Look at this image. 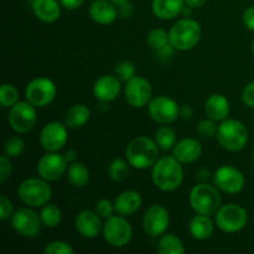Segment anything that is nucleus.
Wrapping results in <instances>:
<instances>
[{"instance_id": "obj_18", "label": "nucleus", "mask_w": 254, "mask_h": 254, "mask_svg": "<svg viewBox=\"0 0 254 254\" xmlns=\"http://www.w3.org/2000/svg\"><path fill=\"white\" fill-rule=\"evenodd\" d=\"M121 93V79L117 76L104 74L96 81L93 86V94L102 103L114 101Z\"/></svg>"}, {"instance_id": "obj_41", "label": "nucleus", "mask_w": 254, "mask_h": 254, "mask_svg": "<svg viewBox=\"0 0 254 254\" xmlns=\"http://www.w3.org/2000/svg\"><path fill=\"white\" fill-rule=\"evenodd\" d=\"M14 215V206L10 198H7L5 195L0 196V220L6 221L12 217Z\"/></svg>"}, {"instance_id": "obj_12", "label": "nucleus", "mask_w": 254, "mask_h": 254, "mask_svg": "<svg viewBox=\"0 0 254 254\" xmlns=\"http://www.w3.org/2000/svg\"><path fill=\"white\" fill-rule=\"evenodd\" d=\"M42 221L39 213L35 212L32 207L20 208L14 212L11 217V226L21 237L35 238L41 230Z\"/></svg>"}, {"instance_id": "obj_38", "label": "nucleus", "mask_w": 254, "mask_h": 254, "mask_svg": "<svg viewBox=\"0 0 254 254\" xmlns=\"http://www.w3.org/2000/svg\"><path fill=\"white\" fill-rule=\"evenodd\" d=\"M45 254H73L74 250L69 243L64 241H54L45 247Z\"/></svg>"}, {"instance_id": "obj_50", "label": "nucleus", "mask_w": 254, "mask_h": 254, "mask_svg": "<svg viewBox=\"0 0 254 254\" xmlns=\"http://www.w3.org/2000/svg\"><path fill=\"white\" fill-rule=\"evenodd\" d=\"M112 2H114V4L117 5V6H119V5L122 4H126V2H128L129 0H111Z\"/></svg>"}, {"instance_id": "obj_43", "label": "nucleus", "mask_w": 254, "mask_h": 254, "mask_svg": "<svg viewBox=\"0 0 254 254\" xmlns=\"http://www.w3.org/2000/svg\"><path fill=\"white\" fill-rule=\"evenodd\" d=\"M174 51H175V49H174V46L171 44L166 45V46L161 47L160 50H158L156 51V54H158V59L160 60V61H169V60L173 59L174 56Z\"/></svg>"}, {"instance_id": "obj_25", "label": "nucleus", "mask_w": 254, "mask_h": 254, "mask_svg": "<svg viewBox=\"0 0 254 254\" xmlns=\"http://www.w3.org/2000/svg\"><path fill=\"white\" fill-rule=\"evenodd\" d=\"M184 6V0H153L151 2L154 15L161 20L175 19L181 14Z\"/></svg>"}, {"instance_id": "obj_45", "label": "nucleus", "mask_w": 254, "mask_h": 254, "mask_svg": "<svg viewBox=\"0 0 254 254\" xmlns=\"http://www.w3.org/2000/svg\"><path fill=\"white\" fill-rule=\"evenodd\" d=\"M86 0H60L62 6L67 10H76L81 6Z\"/></svg>"}, {"instance_id": "obj_39", "label": "nucleus", "mask_w": 254, "mask_h": 254, "mask_svg": "<svg viewBox=\"0 0 254 254\" xmlns=\"http://www.w3.org/2000/svg\"><path fill=\"white\" fill-rule=\"evenodd\" d=\"M114 211H116L114 203H112V201L107 200V198H102L96 203V212L98 213L101 218L111 217Z\"/></svg>"}, {"instance_id": "obj_7", "label": "nucleus", "mask_w": 254, "mask_h": 254, "mask_svg": "<svg viewBox=\"0 0 254 254\" xmlns=\"http://www.w3.org/2000/svg\"><path fill=\"white\" fill-rule=\"evenodd\" d=\"M216 226L222 232L236 233L246 227L248 222L247 211L240 205L230 203V205L221 206L220 210L215 215Z\"/></svg>"}, {"instance_id": "obj_51", "label": "nucleus", "mask_w": 254, "mask_h": 254, "mask_svg": "<svg viewBox=\"0 0 254 254\" xmlns=\"http://www.w3.org/2000/svg\"><path fill=\"white\" fill-rule=\"evenodd\" d=\"M252 52H253V56H254V40H253V44H252Z\"/></svg>"}, {"instance_id": "obj_15", "label": "nucleus", "mask_w": 254, "mask_h": 254, "mask_svg": "<svg viewBox=\"0 0 254 254\" xmlns=\"http://www.w3.org/2000/svg\"><path fill=\"white\" fill-rule=\"evenodd\" d=\"M213 183L218 190L226 193H240L246 185L243 174L237 168L231 165H223L215 171Z\"/></svg>"}, {"instance_id": "obj_31", "label": "nucleus", "mask_w": 254, "mask_h": 254, "mask_svg": "<svg viewBox=\"0 0 254 254\" xmlns=\"http://www.w3.org/2000/svg\"><path fill=\"white\" fill-rule=\"evenodd\" d=\"M154 140H155V143L158 144V146L160 149H163V150H170L176 144V134L170 127H160L156 130Z\"/></svg>"}, {"instance_id": "obj_30", "label": "nucleus", "mask_w": 254, "mask_h": 254, "mask_svg": "<svg viewBox=\"0 0 254 254\" xmlns=\"http://www.w3.org/2000/svg\"><path fill=\"white\" fill-rule=\"evenodd\" d=\"M42 225L47 228H55L61 223L62 221V212L56 205L52 203H46L42 206L41 212H40Z\"/></svg>"}, {"instance_id": "obj_14", "label": "nucleus", "mask_w": 254, "mask_h": 254, "mask_svg": "<svg viewBox=\"0 0 254 254\" xmlns=\"http://www.w3.org/2000/svg\"><path fill=\"white\" fill-rule=\"evenodd\" d=\"M148 113L156 123L170 124L180 117V107L170 97L158 96L149 103Z\"/></svg>"}, {"instance_id": "obj_35", "label": "nucleus", "mask_w": 254, "mask_h": 254, "mask_svg": "<svg viewBox=\"0 0 254 254\" xmlns=\"http://www.w3.org/2000/svg\"><path fill=\"white\" fill-rule=\"evenodd\" d=\"M25 143L20 136H10L4 144V154L11 158H17L24 153Z\"/></svg>"}, {"instance_id": "obj_52", "label": "nucleus", "mask_w": 254, "mask_h": 254, "mask_svg": "<svg viewBox=\"0 0 254 254\" xmlns=\"http://www.w3.org/2000/svg\"><path fill=\"white\" fill-rule=\"evenodd\" d=\"M253 161H254V146H253Z\"/></svg>"}, {"instance_id": "obj_29", "label": "nucleus", "mask_w": 254, "mask_h": 254, "mask_svg": "<svg viewBox=\"0 0 254 254\" xmlns=\"http://www.w3.org/2000/svg\"><path fill=\"white\" fill-rule=\"evenodd\" d=\"M158 253L160 254H184V247L181 240L174 235H163L158 243Z\"/></svg>"}, {"instance_id": "obj_40", "label": "nucleus", "mask_w": 254, "mask_h": 254, "mask_svg": "<svg viewBox=\"0 0 254 254\" xmlns=\"http://www.w3.org/2000/svg\"><path fill=\"white\" fill-rule=\"evenodd\" d=\"M12 174V164L9 156L1 155L0 158V183L5 184Z\"/></svg>"}, {"instance_id": "obj_5", "label": "nucleus", "mask_w": 254, "mask_h": 254, "mask_svg": "<svg viewBox=\"0 0 254 254\" xmlns=\"http://www.w3.org/2000/svg\"><path fill=\"white\" fill-rule=\"evenodd\" d=\"M190 205L196 213L213 216L221 207V195L217 188L208 184H197L190 192Z\"/></svg>"}, {"instance_id": "obj_23", "label": "nucleus", "mask_w": 254, "mask_h": 254, "mask_svg": "<svg viewBox=\"0 0 254 254\" xmlns=\"http://www.w3.org/2000/svg\"><path fill=\"white\" fill-rule=\"evenodd\" d=\"M60 0H32V11L35 16L44 22H55L61 16Z\"/></svg>"}, {"instance_id": "obj_4", "label": "nucleus", "mask_w": 254, "mask_h": 254, "mask_svg": "<svg viewBox=\"0 0 254 254\" xmlns=\"http://www.w3.org/2000/svg\"><path fill=\"white\" fill-rule=\"evenodd\" d=\"M52 190L49 181L42 178H29L22 181L17 188V197L29 207H42L49 203Z\"/></svg>"}, {"instance_id": "obj_46", "label": "nucleus", "mask_w": 254, "mask_h": 254, "mask_svg": "<svg viewBox=\"0 0 254 254\" xmlns=\"http://www.w3.org/2000/svg\"><path fill=\"white\" fill-rule=\"evenodd\" d=\"M119 15H122L123 17H129L131 14H133V6H131V4H129L128 2H126V4H122L119 5Z\"/></svg>"}, {"instance_id": "obj_9", "label": "nucleus", "mask_w": 254, "mask_h": 254, "mask_svg": "<svg viewBox=\"0 0 254 254\" xmlns=\"http://www.w3.org/2000/svg\"><path fill=\"white\" fill-rule=\"evenodd\" d=\"M10 127L16 133H29L34 129L37 122L36 109L34 104L26 102H17L15 106L10 108L7 117Z\"/></svg>"}, {"instance_id": "obj_24", "label": "nucleus", "mask_w": 254, "mask_h": 254, "mask_svg": "<svg viewBox=\"0 0 254 254\" xmlns=\"http://www.w3.org/2000/svg\"><path fill=\"white\" fill-rule=\"evenodd\" d=\"M205 112L208 118L216 122H222L227 119L231 112L230 101L223 94H212L205 102Z\"/></svg>"}, {"instance_id": "obj_47", "label": "nucleus", "mask_w": 254, "mask_h": 254, "mask_svg": "<svg viewBox=\"0 0 254 254\" xmlns=\"http://www.w3.org/2000/svg\"><path fill=\"white\" fill-rule=\"evenodd\" d=\"M193 116V109L190 106L180 107V117L184 119H190Z\"/></svg>"}, {"instance_id": "obj_27", "label": "nucleus", "mask_w": 254, "mask_h": 254, "mask_svg": "<svg viewBox=\"0 0 254 254\" xmlns=\"http://www.w3.org/2000/svg\"><path fill=\"white\" fill-rule=\"evenodd\" d=\"M91 118V111L84 104H76L71 107L64 114V124L67 128L78 129L83 127Z\"/></svg>"}, {"instance_id": "obj_11", "label": "nucleus", "mask_w": 254, "mask_h": 254, "mask_svg": "<svg viewBox=\"0 0 254 254\" xmlns=\"http://www.w3.org/2000/svg\"><path fill=\"white\" fill-rule=\"evenodd\" d=\"M153 96L150 82L141 76H134L129 79L124 88V97L127 103L133 108H143L148 106Z\"/></svg>"}, {"instance_id": "obj_13", "label": "nucleus", "mask_w": 254, "mask_h": 254, "mask_svg": "<svg viewBox=\"0 0 254 254\" xmlns=\"http://www.w3.org/2000/svg\"><path fill=\"white\" fill-rule=\"evenodd\" d=\"M68 169V161H67L64 154H59L57 151L55 153L45 154L37 163V174L40 178L44 180L49 181H57L67 173Z\"/></svg>"}, {"instance_id": "obj_1", "label": "nucleus", "mask_w": 254, "mask_h": 254, "mask_svg": "<svg viewBox=\"0 0 254 254\" xmlns=\"http://www.w3.org/2000/svg\"><path fill=\"white\" fill-rule=\"evenodd\" d=\"M151 179L159 190L166 192L176 190L184 181L183 165L174 155L163 156L153 165Z\"/></svg>"}, {"instance_id": "obj_16", "label": "nucleus", "mask_w": 254, "mask_h": 254, "mask_svg": "<svg viewBox=\"0 0 254 254\" xmlns=\"http://www.w3.org/2000/svg\"><path fill=\"white\" fill-rule=\"evenodd\" d=\"M68 133H67V126L60 122H50L40 133V144L42 148L49 153L60 151L67 143Z\"/></svg>"}, {"instance_id": "obj_19", "label": "nucleus", "mask_w": 254, "mask_h": 254, "mask_svg": "<svg viewBox=\"0 0 254 254\" xmlns=\"http://www.w3.org/2000/svg\"><path fill=\"white\" fill-rule=\"evenodd\" d=\"M74 226H76L77 232L82 237L88 238V240L97 237L102 231L101 217L96 211L93 212V211L84 210L79 212L74 221Z\"/></svg>"}, {"instance_id": "obj_37", "label": "nucleus", "mask_w": 254, "mask_h": 254, "mask_svg": "<svg viewBox=\"0 0 254 254\" xmlns=\"http://www.w3.org/2000/svg\"><path fill=\"white\" fill-rule=\"evenodd\" d=\"M114 73L121 81L128 82L129 79L135 76V66L129 61H123L118 64L114 69Z\"/></svg>"}, {"instance_id": "obj_34", "label": "nucleus", "mask_w": 254, "mask_h": 254, "mask_svg": "<svg viewBox=\"0 0 254 254\" xmlns=\"http://www.w3.org/2000/svg\"><path fill=\"white\" fill-rule=\"evenodd\" d=\"M19 92L16 87L10 83H4L0 87V103L4 108H11L17 103Z\"/></svg>"}, {"instance_id": "obj_28", "label": "nucleus", "mask_w": 254, "mask_h": 254, "mask_svg": "<svg viewBox=\"0 0 254 254\" xmlns=\"http://www.w3.org/2000/svg\"><path fill=\"white\" fill-rule=\"evenodd\" d=\"M89 170L83 163L79 161H73L69 163L68 169H67V179L74 188H84L89 183Z\"/></svg>"}, {"instance_id": "obj_20", "label": "nucleus", "mask_w": 254, "mask_h": 254, "mask_svg": "<svg viewBox=\"0 0 254 254\" xmlns=\"http://www.w3.org/2000/svg\"><path fill=\"white\" fill-rule=\"evenodd\" d=\"M88 14L97 24L109 25L116 21L119 15V10L111 0H94L89 5Z\"/></svg>"}, {"instance_id": "obj_17", "label": "nucleus", "mask_w": 254, "mask_h": 254, "mask_svg": "<svg viewBox=\"0 0 254 254\" xmlns=\"http://www.w3.org/2000/svg\"><path fill=\"white\" fill-rule=\"evenodd\" d=\"M170 216L161 205H153L146 210L143 217V228L150 237H160L168 231Z\"/></svg>"}, {"instance_id": "obj_10", "label": "nucleus", "mask_w": 254, "mask_h": 254, "mask_svg": "<svg viewBox=\"0 0 254 254\" xmlns=\"http://www.w3.org/2000/svg\"><path fill=\"white\" fill-rule=\"evenodd\" d=\"M56 93V86L47 77H37V78L32 79L25 89V97L27 101L40 108H44L52 103Z\"/></svg>"}, {"instance_id": "obj_8", "label": "nucleus", "mask_w": 254, "mask_h": 254, "mask_svg": "<svg viewBox=\"0 0 254 254\" xmlns=\"http://www.w3.org/2000/svg\"><path fill=\"white\" fill-rule=\"evenodd\" d=\"M103 237L112 247H126L133 237V228L124 217L113 216L107 218L103 225Z\"/></svg>"}, {"instance_id": "obj_42", "label": "nucleus", "mask_w": 254, "mask_h": 254, "mask_svg": "<svg viewBox=\"0 0 254 254\" xmlns=\"http://www.w3.org/2000/svg\"><path fill=\"white\" fill-rule=\"evenodd\" d=\"M242 101L250 108H254V81L248 83L242 91Z\"/></svg>"}, {"instance_id": "obj_44", "label": "nucleus", "mask_w": 254, "mask_h": 254, "mask_svg": "<svg viewBox=\"0 0 254 254\" xmlns=\"http://www.w3.org/2000/svg\"><path fill=\"white\" fill-rule=\"evenodd\" d=\"M243 22L246 27L251 31H254V6H250L243 12Z\"/></svg>"}, {"instance_id": "obj_49", "label": "nucleus", "mask_w": 254, "mask_h": 254, "mask_svg": "<svg viewBox=\"0 0 254 254\" xmlns=\"http://www.w3.org/2000/svg\"><path fill=\"white\" fill-rule=\"evenodd\" d=\"M64 156H66V159H67V161H68V163H73V161H76L77 153H76V150H74V149L71 148V149H68L66 153H64Z\"/></svg>"}, {"instance_id": "obj_2", "label": "nucleus", "mask_w": 254, "mask_h": 254, "mask_svg": "<svg viewBox=\"0 0 254 254\" xmlns=\"http://www.w3.org/2000/svg\"><path fill=\"white\" fill-rule=\"evenodd\" d=\"M126 158L134 169L145 170L153 168L159 159V146L148 136H138L127 145Z\"/></svg>"}, {"instance_id": "obj_6", "label": "nucleus", "mask_w": 254, "mask_h": 254, "mask_svg": "<svg viewBox=\"0 0 254 254\" xmlns=\"http://www.w3.org/2000/svg\"><path fill=\"white\" fill-rule=\"evenodd\" d=\"M218 143L228 151H241L248 141V130L242 122L237 119H225L217 130Z\"/></svg>"}, {"instance_id": "obj_22", "label": "nucleus", "mask_w": 254, "mask_h": 254, "mask_svg": "<svg viewBox=\"0 0 254 254\" xmlns=\"http://www.w3.org/2000/svg\"><path fill=\"white\" fill-rule=\"evenodd\" d=\"M141 196L135 190L123 191L114 201L116 212L121 216H131L141 207Z\"/></svg>"}, {"instance_id": "obj_33", "label": "nucleus", "mask_w": 254, "mask_h": 254, "mask_svg": "<svg viewBox=\"0 0 254 254\" xmlns=\"http://www.w3.org/2000/svg\"><path fill=\"white\" fill-rule=\"evenodd\" d=\"M146 41H148V45L151 49L158 51L161 47L170 44V36H169V32H166L165 30L153 29L149 31L148 36H146Z\"/></svg>"}, {"instance_id": "obj_36", "label": "nucleus", "mask_w": 254, "mask_h": 254, "mask_svg": "<svg viewBox=\"0 0 254 254\" xmlns=\"http://www.w3.org/2000/svg\"><path fill=\"white\" fill-rule=\"evenodd\" d=\"M197 133L200 134L202 138H213V136L217 135L218 126L216 124V121L208 118V119H202V121L198 122L197 124Z\"/></svg>"}, {"instance_id": "obj_32", "label": "nucleus", "mask_w": 254, "mask_h": 254, "mask_svg": "<svg viewBox=\"0 0 254 254\" xmlns=\"http://www.w3.org/2000/svg\"><path fill=\"white\" fill-rule=\"evenodd\" d=\"M129 165L128 160L123 159H114L108 166V176L116 183H122L126 180L129 175Z\"/></svg>"}, {"instance_id": "obj_3", "label": "nucleus", "mask_w": 254, "mask_h": 254, "mask_svg": "<svg viewBox=\"0 0 254 254\" xmlns=\"http://www.w3.org/2000/svg\"><path fill=\"white\" fill-rule=\"evenodd\" d=\"M201 26L196 20L184 17L176 21L169 31L170 44L179 51H189L198 44L201 39Z\"/></svg>"}, {"instance_id": "obj_26", "label": "nucleus", "mask_w": 254, "mask_h": 254, "mask_svg": "<svg viewBox=\"0 0 254 254\" xmlns=\"http://www.w3.org/2000/svg\"><path fill=\"white\" fill-rule=\"evenodd\" d=\"M213 230H215V225L211 221L210 216L200 215V213H197V216H195L189 225V232L197 241H205L210 238Z\"/></svg>"}, {"instance_id": "obj_21", "label": "nucleus", "mask_w": 254, "mask_h": 254, "mask_svg": "<svg viewBox=\"0 0 254 254\" xmlns=\"http://www.w3.org/2000/svg\"><path fill=\"white\" fill-rule=\"evenodd\" d=\"M173 155L180 161L181 164H191L202 155V146L196 139L184 138L176 141L173 148Z\"/></svg>"}, {"instance_id": "obj_48", "label": "nucleus", "mask_w": 254, "mask_h": 254, "mask_svg": "<svg viewBox=\"0 0 254 254\" xmlns=\"http://www.w3.org/2000/svg\"><path fill=\"white\" fill-rule=\"evenodd\" d=\"M185 1V5L192 7V9H197V7H201L205 5V2L207 0H184Z\"/></svg>"}]
</instances>
